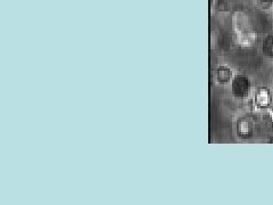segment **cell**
I'll use <instances>...</instances> for the list:
<instances>
[{
	"label": "cell",
	"instance_id": "obj_1",
	"mask_svg": "<svg viewBox=\"0 0 273 205\" xmlns=\"http://www.w3.org/2000/svg\"><path fill=\"white\" fill-rule=\"evenodd\" d=\"M231 92L236 98H246L251 93V80L244 75H235L231 80Z\"/></svg>",
	"mask_w": 273,
	"mask_h": 205
},
{
	"label": "cell",
	"instance_id": "obj_2",
	"mask_svg": "<svg viewBox=\"0 0 273 205\" xmlns=\"http://www.w3.org/2000/svg\"><path fill=\"white\" fill-rule=\"evenodd\" d=\"M255 104L259 109H266L272 104V93L269 88L262 87L255 95Z\"/></svg>",
	"mask_w": 273,
	"mask_h": 205
},
{
	"label": "cell",
	"instance_id": "obj_3",
	"mask_svg": "<svg viewBox=\"0 0 273 205\" xmlns=\"http://www.w3.org/2000/svg\"><path fill=\"white\" fill-rule=\"evenodd\" d=\"M217 79L220 83H228L232 80V71L229 66L221 65L217 70Z\"/></svg>",
	"mask_w": 273,
	"mask_h": 205
},
{
	"label": "cell",
	"instance_id": "obj_4",
	"mask_svg": "<svg viewBox=\"0 0 273 205\" xmlns=\"http://www.w3.org/2000/svg\"><path fill=\"white\" fill-rule=\"evenodd\" d=\"M237 131L238 134L241 138H249L253 134V127L252 124L246 120H241L238 122L237 126Z\"/></svg>",
	"mask_w": 273,
	"mask_h": 205
},
{
	"label": "cell",
	"instance_id": "obj_5",
	"mask_svg": "<svg viewBox=\"0 0 273 205\" xmlns=\"http://www.w3.org/2000/svg\"><path fill=\"white\" fill-rule=\"evenodd\" d=\"M262 49L265 56L273 58V35H268L265 37L263 40Z\"/></svg>",
	"mask_w": 273,
	"mask_h": 205
},
{
	"label": "cell",
	"instance_id": "obj_6",
	"mask_svg": "<svg viewBox=\"0 0 273 205\" xmlns=\"http://www.w3.org/2000/svg\"><path fill=\"white\" fill-rule=\"evenodd\" d=\"M257 1L259 5H262L263 7H265V8L271 7V6L273 5V0H257Z\"/></svg>",
	"mask_w": 273,
	"mask_h": 205
}]
</instances>
